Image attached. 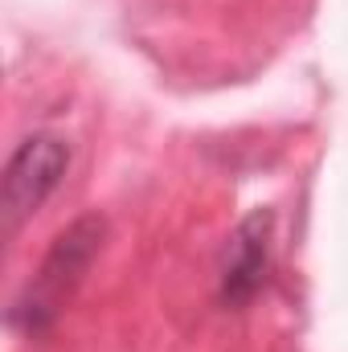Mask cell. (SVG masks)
Returning <instances> with one entry per match:
<instances>
[{"label":"cell","mask_w":348,"mask_h":352,"mask_svg":"<svg viewBox=\"0 0 348 352\" xmlns=\"http://www.w3.org/2000/svg\"><path fill=\"white\" fill-rule=\"evenodd\" d=\"M102 238H107V221L98 213H87V217H74L58 238L54 246L45 250L41 266L33 270V278L21 287V295L12 299L8 307V328H17L21 336L37 340L45 336L62 307L74 299V291L83 287L87 270L94 266L98 250H102Z\"/></svg>","instance_id":"cell-1"},{"label":"cell","mask_w":348,"mask_h":352,"mask_svg":"<svg viewBox=\"0 0 348 352\" xmlns=\"http://www.w3.org/2000/svg\"><path fill=\"white\" fill-rule=\"evenodd\" d=\"M270 230H274V213L270 209H254L230 234L221 274H217V299L226 307H246L262 291L266 270H270Z\"/></svg>","instance_id":"cell-3"},{"label":"cell","mask_w":348,"mask_h":352,"mask_svg":"<svg viewBox=\"0 0 348 352\" xmlns=\"http://www.w3.org/2000/svg\"><path fill=\"white\" fill-rule=\"evenodd\" d=\"M66 168H70V144L54 131H33L12 148L0 184V217L8 238L58 192Z\"/></svg>","instance_id":"cell-2"}]
</instances>
